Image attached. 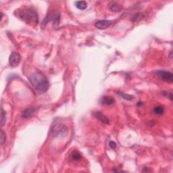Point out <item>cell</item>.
I'll use <instances>...</instances> for the list:
<instances>
[{
  "label": "cell",
  "mask_w": 173,
  "mask_h": 173,
  "mask_svg": "<svg viewBox=\"0 0 173 173\" xmlns=\"http://www.w3.org/2000/svg\"><path fill=\"white\" fill-rule=\"evenodd\" d=\"M5 141H6V135L3 131V130H1V135H0V143H1V145L4 144Z\"/></svg>",
  "instance_id": "16"
},
{
  "label": "cell",
  "mask_w": 173,
  "mask_h": 173,
  "mask_svg": "<svg viewBox=\"0 0 173 173\" xmlns=\"http://www.w3.org/2000/svg\"><path fill=\"white\" fill-rule=\"evenodd\" d=\"M19 17L22 21L31 25H36L39 22V15L32 7H26L19 12Z\"/></svg>",
  "instance_id": "2"
},
{
  "label": "cell",
  "mask_w": 173,
  "mask_h": 173,
  "mask_svg": "<svg viewBox=\"0 0 173 173\" xmlns=\"http://www.w3.org/2000/svg\"><path fill=\"white\" fill-rule=\"evenodd\" d=\"M76 7L79 10H83L87 7V3L85 1H78L75 3Z\"/></svg>",
  "instance_id": "11"
},
{
  "label": "cell",
  "mask_w": 173,
  "mask_h": 173,
  "mask_svg": "<svg viewBox=\"0 0 173 173\" xmlns=\"http://www.w3.org/2000/svg\"><path fill=\"white\" fill-rule=\"evenodd\" d=\"M157 74H158L159 77L162 81L167 82V83H172L173 81V74L171 72L165 71V70H158Z\"/></svg>",
  "instance_id": "4"
},
{
  "label": "cell",
  "mask_w": 173,
  "mask_h": 173,
  "mask_svg": "<svg viewBox=\"0 0 173 173\" xmlns=\"http://www.w3.org/2000/svg\"><path fill=\"white\" fill-rule=\"evenodd\" d=\"M164 112V108L162 106H157L154 110V112L157 115H162Z\"/></svg>",
  "instance_id": "14"
},
{
  "label": "cell",
  "mask_w": 173,
  "mask_h": 173,
  "mask_svg": "<svg viewBox=\"0 0 173 173\" xmlns=\"http://www.w3.org/2000/svg\"><path fill=\"white\" fill-rule=\"evenodd\" d=\"M1 126H4L5 122H6V115H5V112L3 111V108L1 109Z\"/></svg>",
  "instance_id": "15"
},
{
  "label": "cell",
  "mask_w": 173,
  "mask_h": 173,
  "mask_svg": "<svg viewBox=\"0 0 173 173\" xmlns=\"http://www.w3.org/2000/svg\"><path fill=\"white\" fill-rule=\"evenodd\" d=\"M67 128L62 124H57L53 127V129L52 130L53 135L55 136H62L65 137L67 134Z\"/></svg>",
  "instance_id": "5"
},
{
  "label": "cell",
  "mask_w": 173,
  "mask_h": 173,
  "mask_svg": "<svg viewBox=\"0 0 173 173\" xmlns=\"http://www.w3.org/2000/svg\"><path fill=\"white\" fill-rule=\"evenodd\" d=\"M110 9L112 11H113V12H120V11L122 10V6H121V5L115 3H114V4L112 5Z\"/></svg>",
  "instance_id": "12"
},
{
  "label": "cell",
  "mask_w": 173,
  "mask_h": 173,
  "mask_svg": "<svg viewBox=\"0 0 173 173\" xmlns=\"http://www.w3.org/2000/svg\"><path fill=\"white\" fill-rule=\"evenodd\" d=\"M31 85L34 87L37 92L40 94L47 92L49 87L48 80L41 72H35L31 74L29 77Z\"/></svg>",
  "instance_id": "1"
},
{
  "label": "cell",
  "mask_w": 173,
  "mask_h": 173,
  "mask_svg": "<svg viewBox=\"0 0 173 173\" xmlns=\"http://www.w3.org/2000/svg\"><path fill=\"white\" fill-rule=\"evenodd\" d=\"M118 94L120 95V96H121L122 98H123V99L129 100V101H131V100L133 99V97L131 96H129V95H127V94H122V93H119Z\"/></svg>",
  "instance_id": "17"
},
{
  "label": "cell",
  "mask_w": 173,
  "mask_h": 173,
  "mask_svg": "<svg viewBox=\"0 0 173 173\" xmlns=\"http://www.w3.org/2000/svg\"><path fill=\"white\" fill-rule=\"evenodd\" d=\"M59 18H60V15H59V12H53L51 13V14H50L49 16L44 20V21H43L42 25L45 26L47 23V22H53V25L58 24L59 22Z\"/></svg>",
  "instance_id": "3"
},
{
  "label": "cell",
  "mask_w": 173,
  "mask_h": 173,
  "mask_svg": "<svg viewBox=\"0 0 173 173\" xmlns=\"http://www.w3.org/2000/svg\"><path fill=\"white\" fill-rule=\"evenodd\" d=\"M114 100L112 98L108 96L102 97L100 101L102 105H112L114 104Z\"/></svg>",
  "instance_id": "9"
},
{
  "label": "cell",
  "mask_w": 173,
  "mask_h": 173,
  "mask_svg": "<svg viewBox=\"0 0 173 173\" xmlns=\"http://www.w3.org/2000/svg\"><path fill=\"white\" fill-rule=\"evenodd\" d=\"M95 116L97 118H98L99 120L101 121L102 122H103L104 124H109V120L108 119V118L105 115H104L102 112H96L94 113Z\"/></svg>",
  "instance_id": "8"
},
{
  "label": "cell",
  "mask_w": 173,
  "mask_h": 173,
  "mask_svg": "<svg viewBox=\"0 0 173 173\" xmlns=\"http://www.w3.org/2000/svg\"><path fill=\"white\" fill-rule=\"evenodd\" d=\"M112 21L108 20H98L96 22L95 26L99 29H106L108 28L111 25Z\"/></svg>",
  "instance_id": "7"
},
{
  "label": "cell",
  "mask_w": 173,
  "mask_h": 173,
  "mask_svg": "<svg viewBox=\"0 0 173 173\" xmlns=\"http://www.w3.org/2000/svg\"><path fill=\"white\" fill-rule=\"evenodd\" d=\"M20 55L18 52L14 51L11 53L9 57V63L12 67H17L20 63Z\"/></svg>",
  "instance_id": "6"
},
{
  "label": "cell",
  "mask_w": 173,
  "mask_h": 173,
  "mask_svg": "<svg viewBox=\"0 0 173 173\" xmlns=\"http://www.w3.org/2000/svg\"><path fill=\"white\" fill-rule=\"evenodd\" d=\"M72 158L75 161H79L81 160L82 156L81 154H80L79 152H78L77 151H74L72 153Z\"/></svg>",
  "instance_id": "13"
},
{
  "label": "cell",
  "mask_w": 173,
  "mask_h": 173,
  "mask_svg": "<svg viewBox=\"0 0 173 173\" xmlns=\"http://www.w3.org/2000/svg\"><path fill=\"white\" fill-rule=\"evenodd\" d=\"M35 112V108H27L22 113V118H28L29 117L32 116L33 114H34Z\"/></svg>",
  "instance_id": "10"
},
{
  "label": "cell",
  "mask_w": 173,
  "mask_h": 173,
  "mask_svg": "<svg viewBox=\"0 0 173 173\" xmlns=\"http://www.w3.org/2000/svg\"><path fill=\"white\" fill-rule=\"evenodd\" d=\"M109 146L112 149H113V150L116 148V143L114 142V141H110V144H109Z\"/></svg>",
  "instance_id": "18"
}]
</instances>
